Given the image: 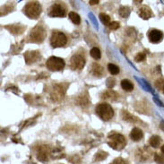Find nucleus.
<instances>
[{"label":"nucleus","mask_w":164,"mask_h":164,"mask_svg":"<svg viewBox=\"0 0 164 164\" xmlns=\"http://www.w3.org/2000/svg\"><path fill=\"white\" fill-rule=\"evenodd\" d=\"M65 14H66L65 8L59 4H54L53 6H51L49 12V15L50 17H63L65 16Z\"/></svg>","instance_id":"obj_8"},{"label":"nucleus","mask_w":164,"mask_h":164,"mask_svg":"<svg viewBox=\"0 0 164 164\" xmlns=\"http://www.w3.org/2000/svg\"><path fill=\"white\" fill-rule=\"evenodd\" d=\"M40 58V52L39 51H27L24 54V59L26 64L31 65L34 62H36Z\"/></svg>","instance_id":"obj_10"},{"label":"nucleus","mask_w":164,"mask_h":164,"mask_svg":"<svg viewBox=\"0 0 164 164\" xmlns=\"http://www.w3.org/2000/svg\"><path fill=\"white\" fill-rule=\"evenodd\" d=\"M145 57H146V55H145V53H143V52H140V53H138V54L135 56V60L136 62H142V61H143V60L145 59Z\"/></svg>","instance_id":"obj_26"},{"label":"nucleus","mask_w":164,"mask_h":164,"mask_svg":"<svg viewBox=\"0 0 164 164\" xmlns=\"http://www.w3.org/2000/svg\"><path fill=\"white\" fill-rule=\"evenodd\" d=\"M47 33L41 25H37L34 27L30 33V39L31 41L34 43H41L46 38Z\"/></svg>","instance_id":"obj_5"},{"label":"nucleus","mask_w":164,"mask_h":164,"mask_svg":"<svg viewBox=\"0 0 164 164\" xmlns=\"http://www.w3.org/2000/svg\"><path fill=\"white\" fill-rule=\"evenodd\" d=\"M111 164H127V162L125 160L121 159V158H118V159L114 160V162Z\"/></svg>","instance_id":"obj_32"},{"label":"nucleus","mask_w":164,"mask_h":164,"mask_svg":"<svg viewBox=\"0 0 164 164\" xmlns=\"http://www.w3.org/2000/svg\"><path fill=\"white\" fill-rule=\"evenodd\" d=\"M106 157H107V153H105V152H99V153L96 154V156H95V160H96V161H102V160H104Z\"/></svg>","instance_id":"obj_28"},{"label":"nucleus","mask_w":164,"mask_h":164,"mask_svg":"<svg viewBox=\"0 0 164 164\" xmlns=\"http://www.w3.org/2000/svg\"><path fill=\"white\" fill-rule=\"evenodd\" d=\"M67 42L66 36L61 32H53L50 37V44L53 48L64 47Z\"/></svg>","instance_id":"obj_6"},{"label":"nucleus","mask_w":164,"mask_h":164,"mask_svg":"<svg viewBox=\"0 0 164 164\" xmlns=\"http://www.w3.org/2000/svg\"><path fill=\"white\" fill-rule=\"evenodd\" d=\"M148 38H149V41L152 43H159L162 40V38H163V33L160 30L153 29V30L150 31L149 35H148Z\"/></svg>","instance_id":"obj_9"},{"label":"nucleus","mask_w":164,"mask_h":164,"mask_svg":"<svg viewBox=\"0 0 164 164\" xmlns=\"http://www.w3.org/2000/svg\"><path fill=\"white\" fill-rule=\"evenodd\" d=\"M126 143L127 141L125 136L120 134H111L109 135L108 144L114 150L120 151L126 146Z\"/></svg>","instance_id":"obj_3"},{"label":"nucleus","mask_w":164,"mask_h":164,"mask_svg":"<svg viewBox=\"0 0 164 164\" xmlns=\"http://www.w3.org/2000/svg\"><path fill=\"white\" fill-rule=\"evenodd\" d=\"M119 22H111L109 24V27L110 30H113V31H115V30H118L119 28Z\"/></svg>","instance_id":"obj_29"},{"label":"nucleus","mask_w":164,"mask_h":164,"mask_svg":"<svg viewBox=\"0 0 164 164\" xmlns=\"http://www.w3.org/2000/svg\"><path fill=\"white\" fill-rule=\"evenodd\" d=\"M162 92H163V93H164V86L162 87Z\"/></svg>","instance_id":"obj_36"},{"label":"nucleus","mask_w":164,"mask_h":164,"mask_svg":"<svg viewBox=\"0 0 164 164\" xmlns=\"http://www.w3.org/2000/svg\"><path fill=\"white\" fill-rule=\"evenodd\" d=\"M99 17H100V22H102L104 25H109V23H110V17H109V15H108L107 14L100 13Z\"/></svg>","instance_id":"obj_20"},{"label":"nucleus","mask_w":164,"mask_h":164,"mask_svg":"<svg viewBox=\"0 0 164 164\" xmlns=\"http://www.w3.org/2000/svg\"><path fill=\"white\" fill-rule=\"evenodd\" d=\"M46 66L48 67V69L49 71H61L64 69V67L66 66V63L65 61L60 58V57H50L47 62H46Z\"/></svg>","instance_id":"obj_4"},{"label":"nucleus","mask_w":164,"mask_h":164,"mask_svg":"<svg viewBox=\"0 0 164 164\" xmlns=\"http://www.w3.org/2000/svg\"><path fill=\"white\" fill-rule=\"evenodd\" d=\"M162 153L164 154V145H162Z\"/></svg>","instance_id":"obj_35"},{"label":"nucleus","mask_w":164,"mask_h":164,"mask_svg":"<svg viewBox=\"0 0 164 164\" xmlns=\"http://www.w3.org/2000/svg\"><path fill=\"white\" fill-rule=\"evenodd\" d=\"M68 16H69L70 20L72 21L73 23H75V24H76V25H79V24H80L81 18H80V15H79L78 14L75 13V12H70V13L68 14Z\"/></svg>","instance_id":"obj_18"},{"label":"nucleus","mask_w":164,"mask_h":164,"mask_svg":"<svg viewBox=\"0 0 164 164\" xmlns=\"http://www.w3.org/2000/svg\"><path fill=\"white\" fill-rule=\"evenodd\" d=\"M89 3H90V5L93 6V5H98L99 3H100V1L99 0H90Z\"/></svg>","instance_id":"obj_34"},{"label":"nucleus","mask_w":164,"mask_h":164,"mask_svg":"<svg viewBox=\"0 0 164 164\" xmlns=\"http://www.w3.org/2000/svg\"><path fill=\"white\" fill-rule=\"evenodd\" d=\"M121 116H122V119H123L124 120L130 122V123H135V122L137 121V119H136L135 116L131 115L129 112H127V110H123V111L121 112Z\"/></svg>","instance_id":"obj_14"},{"label":"nucleus","mask_w":164,"mask_h":164,"mask_svg":"<svg viewBox=\"0 0 164 164\" xmlns=\"http://www.w3.org/2000/svg\"><path fill=\"white\" fill-rule=\"evenodd\" d=\"M85 66V58L83 55H74L70 59V66L73 70H81Z\"/></svg>","instance_id":"obj_7"},{"label":"nucleus","mask_w":164,"mask_h":164,"mask_svg":"<svg viewBox=\"0 0 164 164\" xmlns=\"http://www.w3.org/2000/svg\"><path fill=\"white\" fill-rule=\"evenodd\" d=\"M91 73L94 76L100 77L102 76V75L104 74V69L101 66H100L97 63H93L92 65L91 68Z\"/></svg>","instance_id":"obj_13"},{"label":"nucleus","mask_w":164,"mask_h":164,"mask_svg":"<svg viewBox=\"0 0 164 164\" xmlns=\"http://www.w3.org/2000/svg\"><path fill=\"white\" fill-rule=\"evenodd\" d=\"M118 94L114 92V91H112V90H109V91H107V92H105L104 93H102V98L103 99H109V100H116V99L118 98Z\"/></svg>","instance_id":"obj_19"},{"label":"nucleus","mask_w":164,"mask_h":164,"mask_svg":"<svg viewBox=\"0 0 164 164\" xmlns=\"http://www.w3.org/2000/svg\"><path fill=\"white\" fill-rule=\"evenodd\" d=\"M90 54L91 56L94 58V59H100V57H101V53H100V50L98 48H92L90 51Z\"/></svg>","instance_id":"obj_22"},{"label":"nucleus","mask_w":164,"mask_h":164,"mask_svg":"<svg viewBox=\"0 0 164 164\" xmlns=\"http://www.w3.org/2000/svg\"><path fill=\"white\" fill-rule=\"evenodd\" d=\"M155 86L158 88L159 90H162V87L164 86V80L162 79H160V80H158L156 83H155Z\"/></svg>","instance_id":"obj_30"},{"label":"nucleus","mask_w":164,"mask_h":164,"mask_svg":"<svg viewBox=\"0 0 164 164\" xmlns=\"http://www.w3.org/2000/svg\"><path fill=\"white\" fill-rule=\"evenodd\" d=\"M115 84H116V80L114 78H108L107 79V82H106L107 87L109 88V89H112Z\"/></svg>","instance_id":"obj_27"},{"label":"nucleus","mask_w":164,"mask_h":164,"mask_svg":"<svg viewBox=\"0 0 164 164\" xmlns=\"http://www.w3.org/2000/svg\"><path fill=\"white\" fill-rule=\"evenodd\" d=\"M161 142H162V139H161V137H160L159 135H153V136L150 138V141H149L151 146H153V148L159 147L160 144H161Z\"/></svg>","instance_id":"obj_17"},{"label":"nucleus","mask_w":164,"mask_h":164,"mask_svg":"<svg viewBox=\"0 0 164 164\" xmlns=\"http://www.w3.org/2000/svg\"><path fill=\"white\" fill-rule=\"evenodd\" d=\"M154 161L158 164H164V155L161 154V153H155Z\"/></svg>","instance_id":"obj_25"},{"label":"nucleus","mask_w":164,"mask_h":164,"mask_svg":"<svg viewBox=\"0 0 164 164\" xmlns=\"http://www.w3.org/2000/svg\"><path fill=\"white\" fill-rule=\"evenodd\" d=\"M153 100L155 101V103L158 105V106H162V107H164V104L161 101V100H159V99L157 98L156 96H153Z\"/></svg>","instance_id":"obj_33"},{"label":"nucleus","mask_w":164,"mask_h":164,"mask_svg":"<svg viewBox=\"0 0 164 164\" xmlns=\"http://www.w3.org/2000/svg\"><path fill=\"white\" fill-rule=\"evenodd\" d=\"M89 18L91 19V21L92 22V23L94 24V26H95V27H96V28L98 29V28H99L98 22H97V21H96V19L94 18V15H93V14H92V13H90V14H89Z\"/></svg>","instance_id":"obj_31"},{"label":"nucleus","mask_w":164,"mask_h":164,"mask_svg":"<svg viewBox=\"0 0 164 164\" xmlns=\"http://www.w3.org/2000/svg\"><path fill=\"white\" fill-rule=\"evenodd\" d=\"M138 14L143 20H148L153 16V11L148 6H142L138 11Z\"/></svg>","instance_id":"obj_11"},{"label":"nucleus","mask_w":164,"mask_h":164,"mask_svg":"<svg viewBox=\"0 0 164 164\" xmlns=\"http://www.w3.org/2000/svg\"><path fill=\"white\" fill-rule=\"evenodd\" d=\"M108 69H109V73L111 75H113V76L118 75L119 73V67L116 66V65H114V64H109L108 65Z\"/></svg>","instance_id":"obj_21"},{"label":"nucleus","mask_w":164,"mask_h":164,"mask_svg":"<svg viewBox=\"0 0 164 164\" xmlns=\"http://www.w3.org/2000/svg\"><path fill=\"white\" fill-rule=\"evenodd\" d=\"M121 87L123 90H125L126 92H132L134 89V84H132L129 80L124 79L121 81Z\"/></svg>","instance_id":"obj_15"},{"label":"nucleus","mask_w":164,"mask_h":164,"mask_svg":"<svg viewBox=\"0 0 164 164\" xmlns=\"http://www.w3.org/2000/svg\"><path fill=\"white\" fill-rule=\"evenodd\" d=\"M143 137V133L142 130L138 127H135L132 129L131 133H130V138L135 142H138L140 140H142Z\"/></svg>","instance_id":"obj_12"},{"label":"nucleus","mask_w":164,"mask_h":164,"mask_svg":"<svg viewBox=\"0 0 164 164\" xmlns=\"http://www.w3.org/2000/svg\"><path fill=\"white\" fill-rule=\"evenodd\" d=\"M131 9L128 6H121L119 10V14L120 15L122 18H127L130 15Z\"/></svg>","instance_id":"obj_16"},{"label":"nucleus","mask_w":164,"mask_h":164,"mask_svg":"<svg viewBox=\"0 0 164 164\" xmlns=\"http://www.w3.org/2000/svg\"><path fill=\"white\" fill-rule=\"evenodd\" d=\"M95 112L104 121L110 120L114 116V110L108 103H100L95 109Z\"/></svg>","instance_id":"obj_1"},{"label":"nucleus","mask_w":164,"mask_h":164,"mask_svg":"<svg viewBox=\"0 0 164 164\" xmlns=\"http://www.w3.org/2000/svg\"><path fill=\"white\" fill-rule=\"evenodd\" d=\"M23 13L27 17L31 19H37L41 13V6L38 2H29L24 6Z\"/></svg>","instance_id":"obj_2"},{"label":"nucleus","mask_w":164,"mask_h":164,"mask_svg":"<svg viewBox=\"0 0 164 164\" xmlns=\"http://www.w3.org/2000/svg\"><path fill=\"white\" fill-rule=\"evenodd\" d=\"M135 79L138 81V83L142 85V87L143 88V90H145V91H148V92H152V90H151V86L144 81V80H143V79H139V78H137V77H135Z\"/></svg>","instance_id":"obj_24"},{"label":"nucleus","mask_w":164,"mask_h":164,"mask_svg":"<svg viewBox=\"0 0 164 164\" xmlns=\"http://www.w3.org/2000/svg\"><path fill=\"white\" fill-rule=\"evenodd\" d=\"M38 159H40L41 162H45L48 159V151H46L44 148H41V151L38 153Z\"/></svg>","instance_id":"obj_23"}]
</instances>
